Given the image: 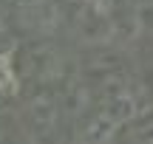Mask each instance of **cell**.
<instances>
[{
	"label": "cell",
	"instance_id": "cell-1",
	"mask_svg": "<svg viewBox=\"0 0 153 144\" xmlns=\"http://www.w3.org/2000/svg\"><path fill=\"white\" fill-rule=\"evenodd\" d=\"M17 93V76L14 71H11L9 60L6 57H0V99H9V96Z\"/></svg>",
	"mask_w": 153,
	"mask_h": 144
}]
</instances>
